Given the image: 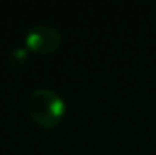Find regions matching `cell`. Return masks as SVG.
<instances>
[{"instance_id": "1", "label": "cell", "mask_w": 156, "mask_h": 155, "mask_svg": "<svg viewBox=\"0 0 156 155\" xmlns=\"http://www.w3.org/2000/svg\"><path fill=\"white\" fill-rule=\"evenodd\" d=\"M30 119L41 128L50 129L58 126L67 113V103L62 96L52 88H37L30 93L26 103Z\"/></svg>"}, {"instance_id": "2", "label": "cell", "mask_w": 156, "mask_h": 155, "mask_svg": "<svg viewBox=\"0 0 156 155\" xmlns=\"http://www.w3.org/2000/svg\"><path fill=\"white\" fill-rule=\"evenodd\" d=\"M62 44V37L56 28L50 24H34L26 31L24 47L32 53L50 55Z\"/></svg>"}, {"instance_id": "3", "label": "cell", "mask_w": 156, "mask_h": 155, "mask_svg": "<svg viewBox=\"0 0 156 155\" xmlns=\"http://www.w3.org/2000/svg\"><path fill=\"white\" fill-rule=\"evenodd\" d=\"M29 62V50L23 46H18L9 52L8 55V64L14 70H21L27 65Z\"/></svg>"}, {"instance_id": "4", "label": "cell", "mask_w": 156, "mask_h": 155, "mask_svg": "<svg viewBox=\"0 0 156 155\" xmlns=\"http://www.w3.org/2000/svg\"><path fill=\"white\" fill-rule=\"evenodd\" d=\"M155 20H156V5H155Z\"/></svg>"}]
</instances>
